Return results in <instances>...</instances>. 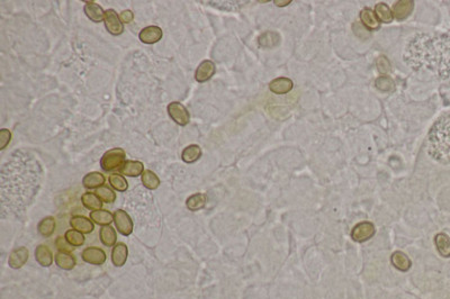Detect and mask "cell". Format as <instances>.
Returning a JSON list of instances; mask_svg holds the SVG:
<instances>
[{
	"mask_svg": "<svg viewBox=\"0 0 450 299\" xmlns=\"http://www.w3.org/2000/svg\"><path fill=\"white\" fill-rule=\"evenodd\" d=\"M377 68L382 73H387L391 70V63L386 57H380L377 59Z\"/></svg>",
	"mask_w": 450,
	"mask_h": 299,
	"instance_id": "39",
	"label": "cell"
},
{
	"mask_svg": "<svg viewBox=\"0 0 450 299\" xmlns=\"http://www.w3.org/2000/svg\"><path fill=\"white\" fill-rule=\"evenodd\" d=\"M54 261H55V264H57L60 269L65 270V271L72 270L77 264L76 258L69 252L59 251L57 254H55Z\"/></svg>",
	"mask_w": 450,
	"mask_h": 299,
	"instance_id": "18",
	"label": "cell"
},
{
	"mask_svg": "<svg viewBox=\"0 0 450 299\" xmlns=\"http://www.w3.org/2000/svg\"><path fill=\"white\" fill-rule=\"evenodd\" d=\"M168 114L171 117V119L180 126H186L190 124L191 121V115L188 112L187 108L179 102H172L167 107Z\"/></svg>",
	"mask_w": 450,
	"mask_h": 299,
	"instance_id": "4",
	"label": "cell"
},
{
	"mask_svg": "<svg viewBox=\"0 0 450 299\" xmlns=\"http://www.w3.org/2000/svg\"><path fill=\"white\" fill-rule=\"evenodd\" d=\"M105 176L97 171L87 173L82 179V185L87 189H97V188L104 186L105 184Z\"/></svg>",
	"mask_w": 450,
	"mask_h": 299,
	"instance_id": "20",
	"label": "cell"
},
{
	"mask_svg": "<svg viewBox=\"0 0 450 299\" xmlns=\"http://www.w3.org/2000/svg\"><path fill=\"white\" fill-rule=\"evenodd\" d=\"M437 250L443 258H450V237L444 233H439L435 237Z\"/></svg>",
	"mask_w": 450,
	"mask_h": 299,
	"instance_id": "27",
	"label": "cell"
},
{
	"mask_svg": "<svg viewBox=\"0 0 450 299\" xmlns=\"http://www.w3.org/2000/svg\"><path fill=\"white\" fill-rule=\"evenodd\" d=\"M414 8L412 0H399L393 7V16L397 20H404L408 18Z\"/></svg>",
	"mask_w": 450,
	"mask_h": 299,
	"instance_id": "13",
	"label": "cell"
},
{
	"mask_svg": "<svg viewBox=\"0 0 450 299\" xmlns=\"http://www.w3.org/2000/svg\"><path fill=\"white\" fill-rule=\"evenodd\" d=\"M375 85H376L377 89L381 90V91H385V92L393 91L394 88H395V84H394V81L392 80V78H390V77H387V76H382V77H380V78H377Z\"/></svg>",
	"mask_w": 450,
	"mask_h": 299,
	"instance_id": "36",
	"label": "cell"
},
{
	"mask_svg": "<svg viewBox=\"0 0 450 299\" xmlns=\"http://www.w3.org/2000/svg\"><path fill=\"white\" fill-rule=\"evenodd\" d=\"M105 27L112 35H121L124 32V24L114 9H107L105 12Z\"/></svg>",
	"mask_w": 450,
	"mask_h": 299,
	"instance_id": "6",
	"label": "cell"
},
{
	"mask_svg": "<svg viewBox=\"0 0 450 299\" xmlns=\"http://www.w3.org/2000/svg\"><path fill=\"white\" fill-rule=\"evenodd\" d=\"M375 15H376V17L378 18L380 21H382V23H385V24L392 23V20L394 18L393 12L391 10V8L384 3H380V4L376 5Z\"/></svg>",
	"mask_w": 450,
	"mask_h": 299,
	"instance_id": "30",
	"label": "cell"
},
{
	"mask_svg": "<svg viewBox=\"0 0 450 299\" xmlns=\"http://www.w3.org/2000/svg\"><path fill=\"white\" fill-rule=\"evenodd\" d=\"M55 228H57V223H55V218L52 216H48L44 217L40 223L37 225V231L42 236L50 237L52 236L55 232Z\"/></svg>",
	"mask_w": 450,
	"mask_h": 299,
	"instance_id": "26",
	"label": "cell"
},
{
	"mask_svg": "<svg viewBox=\"0 0 450 299\" xmlns=\"http://www.w3.org/2000/svg\"><path fill=\"white\" fill-rule=\"evenodd\" d=\"M121 175L125 177H138L142 176L144 172V164L140 161H133V160H127L125 163L122 165V168L119 170Z\"/></svg>",
	"mask_w": 450,
	"mask_h": 299,
	"instance_id": "17",
	"label": "cell"
},
{
	"mask_svg": "<svg viewBox=\"0 0 450 299\" xmlns=\"http://www.w3.org/2000/svg\"><path fill=\"white\" fill-rule=\"evenodd\" d=\"M55 246L59 251L61 252H69L71 253L72 251L75 250V246H72L70 243L66 241L65 237L63 236H58L57 240H55Z\"/></svg>",
	"mask_w": 450,
	"mask_h": 299,
	"instance_id": "37",
	"label": "cell"
},
{
	"mask_svg": "<svg viewBox=\"0 0 450 299\" xmlns=\"http://www.w3.org/2000/svg\"><path fill=\"white\" fill-rule=\"evenodd\" d=\"M90 219L98 225L107 226L114 221V214L106 209L93 210V212L90 213Z\"/></svg>",
	"mask_w": 450,
	"mask_h": 299,
	"instance_id": "24",
	"label": "cell"
},
{
	"mask_svg": "<svg viewBox=\"0 0 450 299\" xmlns=\"http://www.w3.org/2000/svg\"><path fill=\"white\" fill-rule=\"evenodd\" d=\"M360 20L369 31H376L380 29V20L376 17L375 12L369 8H365L360 12Z\"/></svg>",
	"mask_w": 450,
	"mask_h": 299,
	"instance_id": "22",
	"label": "cell"
},
{
	"mask_svg": "<svg viewBox=\"0 0 450 299\" xmlns=\"http://www.w3.org/2000/svg\"><path fill=\"white\" fill-rule=\"evenodd\" d=\"M81 202L83 204V206H85L87 209L91 210V212H93V210L102 209L103 207V202L98 198L95 192H85L81 196Z\"/></svg>",
	"mask_w": 450,
	"mask_h": 299,
	"instance_id": "28",
	"label": "cell"
},
{
	"mask_svg": "<svg viewBox=\"0 0 450 299\" xmlns=\"http://www.w3.org/2000/svg\"><path fill=\"white\" fill-rule=\"evenodd\" d=\"M96 195L98 196V198L101 199L103 203L106 204H113L116 201V193L114 192V190L110 189L108 186H102L96 189L95 191Z\"/></svg>",
	"mask_w": 450,
	"mask_h": 299,
	"instance_id": "33",
	"label": "cell"
},
{
	"mask_svg": "<svg viewBox=\"0 0 450 299\" xmlns=\"http://www.w3.org/2000/svg\"><path fill=\"white\" fill-rule=\"evenodd\" d=\"M428 152L442 164H450V114L441 116L428 134Z\"/></svg>",
	"mask_w": 450,
	"mask_h": 299,
	"instance_id": "2",
	"label": "cell"
},
{
	"mask_svg": "<svg viewBox=\"0 0 450 299\" xmlns=\"http://www.w3.org/2000/svg\"><path fill=\"white\" fill-rule=\"evenodd\" d=\"M114 223L122 235L129 236L133 232V220L131 216L123 209H117L114 213Z\"/></svg>",
	"mask_w": 450,
	"mask_h": 299,
	"instance_id": "5",
	"label": "cell"
},
{
	"mask_svg": "<svg viewBox=\"0 0 450 299\" xmlns=\"http://www.w3.org/2000/svg\"><path fill=\"white\" fill-rule=\"evenodd\" d=\"M70 226L72 230L80 232L82 234H90L93 229H95L92 220L81 215L72 216L70 219Z\"/></svg>",
	"mask_w": 450,
	"mask_h": 299,
	"instance_id": "11",
	"label": "cell"
},
{
	"mask_svg": "<svg viewBox=\"0 0 450 299\" xmlns=\"http://www.w3.org/2000/svg\"><path fill=\"white\" fill-rule=\"evenodd\" d=\"M280 37L277 33L267 32L259 37V44L264 47H273L279 43Z\"/></svg>",
	"mask_w": 450,
	"mask_h": 299,
	"instance_id": "35",
	"label": "cell"
},
{
	"mask_svg": "<svg viewBox=\"0 0 450 299\" xmlns=\"http://www.w3.org/2000/svg\"><path fill=\"white\" fill-rule=\"evenodd\" d=\"M275 4L277 5V6H279V7H281V6H286V5L291 4V0H286V2H278V0H276Z\"/></svg>",
	"mask_w": 450,
	"mask_h": 299,
	"instance_id": "41",
	"label": "cell"
},
{
	"mask_svg": "<svg viewBox=\"0 0 450 299\" xmlns=\"http://www.w3.org/2000/svg\"><path fill=\"white\" fill-rule=\"evenodd\" d=\"M216 66L213 61L205 60L198 65L195 72V79L199 84H204V82L208 81L215 74Z\"/></svg>",
	"mask_w": 450,
	"mask_h": 299,
	"instance_id": "10",
	"label": "cell"
},
{
	"mask_svg": "<svg viewBox=\"0 0 450 299\" xmlns=\"http://www.w3.org/2000/svg\"><path fill=\"white\" fill-rule=\"evenodd\" d=\"M202 157V148L197 144H192L184 148V151L181 153L182 161L186 163H194L198 161Z\"/></svg>",
	"mask_w": 450,
	"mask_h": 299,
	"instance_id": "23",
	"label": "cell"
},
{
	"mask_svg": "<svg viewBox=\"0 0 450 299\" xmlns=\"http://www.w3.org/2000/svg\"><path fill=\"white\" fill-rule=\"evenodd\" d=\"M10 141H12V133L7 129H3L0 131V150L6 148Z\"/></svg>",
	"mask_w": 450,
	"mask_h": 299,
	"instance_id": "38",
	"label": "cell"
},
{
	"mask_svg": "<svg viewBox=\"0 0 450 299\" xmlns=\"http://www.w3.org/2000/svg\"><path fill=\"white\" fill-rule=\"evenodd\" d=\"M35 260L43 268H49L53 264V253L48 245L40 244L35 248Z\"/></svg>",
	"mask_w": 450,
	"mask_h": 299,
	"instance_id": "14",
	"label": "cell"
},
{
	"mask_svg": "<svg viewBox=\"0 0 450 299\" xmlns=\"http://www.w3.org/2000/svg\"><path fill=\"white\" fill-rule=\"evenodd\" d=\"M29 258H30L29 250H27L25 246H20L10 252L8 264L12 269L17 270L24 267L26 262L29 261Z\"/></svg>",
	"mask_w": 450,
	"mask_h": 299,
	"instance_id": "9",
	"label": "cell"
},
{
	"mask_svg": "<svg viewBox=\"0 0 450 299\" xmlns=\"http://www.w3.org/2000/svg\"><path fill=\"white\" fill-rule=\"evenodd\" d=\"M207 202V197L205 193H194L191 197L187 198L186 207L192 210V212H198L205 207Z\"/></svg>",
	"mask_w": 450,
	"mask_h": 299,
	"instance_id": "25",
	"label": "cell"
},
{
	"mask_svg": "<svg viewBox=\"0 0 450 299\" xmlns=\"http://www.w3.org/2000/svg\"><path fill=\"white\" fill-rule=\"evenodd\" d=\"M403 59L416 73L431 80L450 77V38L446 35L419 33L409 40Z\"/></svg>",
	"mask_w": 450,
	"mask_h": 299,
	"instance_id": "1",
	"label": "cell"
},
{
	"mask_svg": "<svg viewBox=\"0 0 450 299\" xmlns=\"http://www.w3.org/2000/svg\"><path fill=\"white\" fill-rule=\"evenodd\" d=\"M120 18H121L122 21H123V24H130L131 21L134 19V14H133L131 10L126 9V10H123V12L121 13Z\"/></svg>",
	"mask_w": 450,
	"mask_h": 299,
	"instance_id": "40",
	"label": "cell"
},
{
	"mask_svg": "<svg viewBox=\"0 0 450 299\" xmlns=\"http://www.w3.org/2000/svg\"><path fill=\"white\" fill-rule=\"evenodd\" d=\"M64 237L66 239V241H68L70 244L72 246H75V247L83 245V244H85V241H86L83 234L80 233V232L76 231V230H68V231H66L65 234H64Z\"/></svg>",
	"mask_w": 450,
	"mask_h": 299,
	"instance_id": "34",
	"label": "cell"
},
{
	"mask_svg": "<svg viewBox=\"0 0 450 299\" xmlns=\"http://www.w3.org/2000/svg\"><path fill=\"white\" fill-rule=\"evenodd\" d=\"M83 10H85L87 17L93 21V23H101V21L105 19L104 9L95 2H86Z\"/></svg>",
	"mask_w": 450,
	"mask_h": 299,
	"instance_id": "16",
	"label": "cell"
},
{
	"mask_svg": "<svg viewBox=\"0 0 450 299\" xmlns=\"http://www.w3.org/2000/svg\"><path fill=\"white\" fill-rule=\"evenodd\" d=\"M81 258L83 261L92 265H103L106 261V253L103 248L90 246L86 247L81 253Z\"/></svg>",
	"mask_w": 450,
	"mask_h": 299,
	"instance_id": "8",
	"label": "cell"
},
{
	"mask_svg": "<svg viewBox=\"0 0 450 299\" xmlns=\"http://www.w3.org/2000/svg\"><path fill=\"white\" fill-rule=\"evenodd\" d=\"M141 180L143 186L150 190H154L160 186L159 177L155 175L151 170H144L141 176Z\"/></svg>",
	"mask_w": 450,
	"mask_h": 299,
	"instance_id": "31",
	"label": "cell"
},
{
	"mask_svg": "<svg viewBox=\"0 0 450 299\" xmlns=\"http://www.w3.org/2000/svg\"><path fill=\"white\" fill-rule=\"evenodd\" d=\"M99 236H101V241L104 245L106 246H114L117 241V235H116V231L112 226H103L99 231Z\"/></svg>",
	"mask_w": 450,
	"mask_h": 299,
	"instance_id": "29",
	"label": "cell"
},
{
	"mask_svg": "<svg viewBox=\"0 0 450 299\" xmlns=\"http://www.w3.org/2000/svg\"><path fill=\"white\" fill-rule=\"evenodd\" d=\"M391 262L394 267H395L397 270L402 271V272H407V271H409L411 268V264H412L410 258L401 251H396L392 254Z\"/></svg>",
	"mask_w": 450,
	"mask_h": 299,
	"instance_id": "21",
	"label": "cell"
},
{
	"mask_svg": "<svg viewBox=\"0 0 450 299\" xmlns=\"http://www.w3.org/2000/svg\"><path fill=\"white\" fill-rule=\"evenodd\" d=\"M109 184L119 192H124L129 188V182L126 181L123 176L119 173H113L109 176Z\"/></svg>",
	"mask_w": 450,
	"mask_h": 299,
	"instance_id": "32",
	"label": "cell"
},
{
	"mask_svg": "<svg viewBox=\"0 0 450 299\" xmlns=\"http://www.w3.org/2000/svg\"><path fill=\"white\" fill-rule=\"evenodd\" d=\"M129 258V248L124 243H117L113 246L112 262L115 267H123Z\"/></svg>",
	"mask_w": 450,
	"mask_h": 299,
	"instance_id": "15",
	"label": "cell"
},
{
	"mask_svg": "<svg viewBox=\"0 0 450 299\" xmlns=\"http://www.w3.org/2000/svg\"><path fill=\"white\" fill-rule=\"evenodd\" d=\"M375 226L370 221H363L357 224L351 232L352 240L356 242H366L375 235Z\"/></svg>",
	"mask_w": 450,
	"mask_h": 299,
	"instance_id": "7",
	"label": "cell"
},
{
	"mask_svg": "<svg viewBox=\"0 0 450 299\" xmlns=\"http://www.w3.org/2000/svg\"><path fill=\"white\" fill-rule=\"evenodd\" d=\"M126 153L123 148L114 147L108 150L107 152L104 153L101 160V167L106 172H110L114 170H120L122 165L125 163Z\"/></svg>",
	"mask_w": 450,
	"mask_h": 299,
	"instance_id": "3",
	"label": "cell"
},
{
	"mask_svg": "<svg viewBox=\"0 0 450 299\" xmlns=\"http://www.w3.org/2000/svg\"><path fill=\"white\" fill-rule=\"evenodd\" d=\"M269 89L276 95H285L293 89V81L288 78H277L270 82Z\"/></svg>",
	"mask_w": 450,
	"mask_h": 299,
	"instance_id": "19",
	"label": "cell"
},
{
	"mask_svg": "<svg viewBox=\"0 0 450 299\" xmlns=\"http://www.w3.org/2000/svg\"><path fill=\"white\" fill-rule=\"evenodd\" d=\"M163 36V32L160 29L159 26H148L146 29H143L140 34H138V38L144 44H154L158 43Z\"/></svg>",
	"mask_w": 450,
	"mask_h": 299,
	"instance_id": "12",
	"label": "cell"
}]
</instances>
